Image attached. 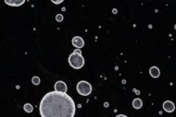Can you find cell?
Here are the masks:
<instances>
[{
    "instance_id": "277c9868",
    "label": "cell",
    "mask_w": 176,
    "mask_h": 117,
    "mask_svg": "<svg viewBox=\"0 0 176 117\" xmlns=\"http://www.w3.org/2000/svg\"><path fill=\"white\" fill-rule=\"evenodd\" d=\"M55 91L60 93H67V85L63 81H58L55 84Z\"/></svg>"
},
{
    "instance_id": "7c38bea8",
    "label": "cell",
    "mask_w": 176,
    "mask_h": 117,
    "mask_svg": "<svg viewBox=\"0 0 176 117\" xmlns=\"http://www.w3.org/2000/svg\"><path fill=\"white\" fill-rule=\"evenodd\" d=\"M56 20H57L58 22H62V20H63V16L61 15V14H58V15L56 16Z\"/></svg>"
},
{
    "instance_id": "9a60e30c",
    "label": "cell",
    "mask_w": 176,
    "mask_h": 117,
    "mask_svg": "<svg viewBox=\"0 0 176 117\" xmlns=\"http://www.w3.org/2000/svg\"><path fill=\"white\" fill-rule=\"evenodd\" d=\"M74 52H75V53H78V54H82V53H81V51L79 50V49H76V50H74Z\"/></svg>"
},
{
    "instance_id": "6da1fadb",
    "label": "cell",
    "mask_w": 176,
    "mask_h": 117,
    "mask_svg": "<svg viewBox=\"0 0 176 117\" xmlns=\"http://www.w3.org/2000/svg\"><path fill=\"white\" fill-rule=\"evenodd\" d=\"M75 103L67 93L52 91L44 96L40 103L42 117H74Z\"/></svg>"
},
{
    "instance_id": "9c48e42d",
    "label": "cell",
    "mask_w": 176,
    "mask_h": 117,
    "mask_svg": "<svg viewBox=\"0 0 176 117\" xmlns=\"http://www.w3.org/2000/svg\"><path fill=\"white\" fill-rule=\"evenodd\" d=\"M133 108L135 109H140L143 106V101L138 98H135V100H133Z\"/></svg>"
},
{
    "instance_id": "4fadbf2b",
    "label": "cell",
    "mask_w": 176,
    "mask_h": 117,
    "mask_svg": "<svg viewBox=\"0 0 176 117\" xmlns=\"http://www.w3.org/2000/svg\"><path fill=\"white\" fill-rule=\"evenodd\" d=\"M116 117H128V116H126V115H124V114H119V115H117Z\"/></svg>"
},
{
    "instance_id": "5b68a950",
    "label": "cell",
    "mask_w": 176,
    "mask_h": 117,
    "mask_svg": "<svg viewBox=\"0 0 176 117\" xmlns=\"http://www.w3.org/2000/svg\"><path fill=\"white\" fill-rule=\"evenodd\" d=\"M72 45L76 47L77 48H82L84 46V41L82 37L80 36H75L72 38Z\"/></svg>"
},
{
    "instance_id": "52a82bcc",
    "label": "cell",
    "mask_w": 176,
    "mask_h": 117,
    "mask_svg": "<svg viewBox=\"0 0 176 117\" xmlns=\"http://www.w3.org/2000/svg\"><path fill=\"white\" fill-rule=\"evenodd\" d=\"M149 73H150V75L152 76V77L158 78V76H160V69H158V67L152 66V67H151V68L149 69Z\"/></svg>"
},
{
    "instance_id": "3957f363",
    "label": "cell",
    "mask_w": 176,
    "mask_h": 117,
    "mask_svg": "<svg viewBox=\"0 0 176 117\" xmlns=\"http://www.w3.org/2000/svg\"><path fill=\"white\" fill-rule=\"evenodd\" d=\"M77 91L82 96H88L92 92V86L86 81H81L77 84Z\"/></svg>"
},
{
    "instance_id": "5bb4252c",
    "label": "cell",
    "mask_w": 176,
    "mask_h": 117,
    "mask_svg": "<svg viewBox=\"0 0 176 117\" xmlns=\"http://www.w3.org/2000/svg\"><path fill=\"white\" fill-rule=\"evenodd\" d=\"M53 3H55V4H58V3H61L62 0H60V1H52Z\"/></svg>"
},
{
    "instance_id": "ba28073f",
    "label": "cell",
    "mask_w": 176,
    "mask_h": 117,
    "mask_svg": "<svg viewBox=\"0 0 176 117\" xmlns=\"http://www.w3.org/2000/svg\"><path fill=\"white\" fill-rule=\"evenodd\" d=\"M24 2H25L24 0H18V1H16V0L15 1H14V0H5L6 4L12 6V7H19L20 5H22Z\"/></svg>"
},
{
    "instance_id": "8fae6325",
    "label": "cell",
    "mask_w": 176,
    "mask_h": 117,
    "mask_svg": "<svg viewBox=\"0 0 176 117\" xmlns=\"http://www.w3.org/2000/svg\"><path fill=\"white\" fill-rule=\"evenodd\" d=\"M32 82H33L34 85H39L40 84V78L37 76H33V79H32Z\"/></svg>"
},
{
    "instance_id": "30bf717a",
    "label": "cell",
    "mask_w": 176,
    "mask_h": 117,
    "mask_svg": "<svg viewBox=\"0 0 176 117\" xmlns=\"http://www.w3.org/2000/svg\"><path fill=\"white\" fill-rule=\"evenodd\" d=\"M23 109H24V111H25L26 112H33V106H32L30 103H26V104H24L23 106Z\"/></svg>"
},
{
    "instance_id": "7a4b0ae2",
    "label": "cell",
    "mask_w": 176,
    "mask_h": 117,
    "mask_svg": "<svg viewBox=\"0 0 176 117\" xmlns=\"http://www.w3.org/2000/svg\"><path fill=\"white\" fill-rule=\"evenodd\" d=\"M69 63L70 65L74 69H81L84 65V59L82 54L73 52L69 57Z\"/></svg>"
},
{
    "instance_id": "8992f818",
    "label": "cell",
    "mask_w": 176,
    "mask_h": 117,
    "mask_svg": "<svg viewBox=\"0 0 176 117\" xmlns=\"http://www.w3.org/2000/svg\"><path fill=\"white\" fill-rule=\"evenodd\" d=\"M163 109L166 111L167 112H172L174 111L175 106L174 103L171 100H166L163 102Z\"/></svg>"
}]
</instances>
